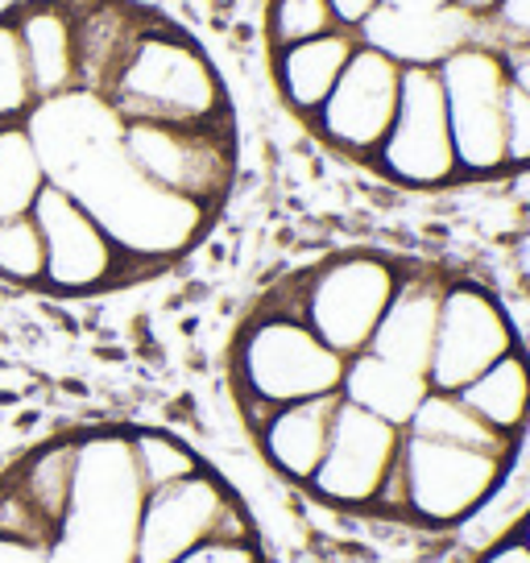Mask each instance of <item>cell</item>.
Wrapping results in <instances>:
<instances>
[{"label": "cell", "instance_id": "6da1fadb", "mask_svg": "<svg viewBox=\"0 0 530 563\" xmlns=\"http://www.w3.org/2000/svg\"><path fill=\"white\" fill-rule=\"evenodd\" d=\"M54 187L71 191L84 208L100 220V229L112 236V245L124 253V262H170L203 232L212 208L166 191L158 183L124 158L121 141L75 162Z\"/></svg>", "mask_w": 530, "mask_h": 563}, {"label": "cell", "instance_id": "7a4b0ae2", "mask_svg": "<svg viewBox=\"0 0 530 563\" xmlns=\"http://www.w3.org/2000/svg\"><path fill=\"white\" fill-rule=\"evenodd\" d=\"M124 124H216L224 121V88L208 54L170 30L145 25L137 46L104 96Z\"/></svg>", "mask_w": 530, "mask_h": 563}, {"label": "cell", "instance_id": "3957f363", "mask_svg": "<svg viewBox=\"0 0 530 563\" xmlns=\"http://www.w3.org/2000/svg\"><path fill=\"white\" fill-rule=\"evenodd\" d=\"M344 365L349 361L336 349H328L311 332V323L290 307L262 311L249 323L241 349H236V382H241L245 402L257 406V422L274 406L340 394Z\"/></svg>", "mask_w": 530, "mask_h": 563}, {"label": "cell", "instance_id": "277c9868", "mask_svg": "<svg viewBox=\"0 0 530 563\" xmlns=\"http://www.w3.org/2000/svg\"><path fill=\"white\" fill-rule=\"evenodd\" d=\"M448 124L456 141L460 175H497L506 170V96L510 75L494 42H473L443 58L440 67Z\"/></svg>", "mask_w": 530, "mask_h": 563}, {"label": "cell", "instance_id": "5b68a950", "mask_svg": "<svg viewBox=\"0 0 530 563\" xmlns=\"http://www.w3.org/2000/svg\"><path fill=\"white\" fill-rule=\"evenodd\" d=\"M212 539H253L241 501L208 468L145 493L133 530V563H175Z\"/></svg>", "mask_w": 530, "mask_h": 563}, {"label": "cell", "instance_id": "8992f818", "mask_svg": "<svg viewBox=\"0 0 530 563\" xmlns=\"http://www.w3.org/2000/svg\"><path fill=\"white\" fill-rule=\"evenodd\" d=\"M398 282H402V274L382 257H365V253L332 257L328 265H319L302 278L295 311L311 323V332L328 349H336L349 361V356L369 349Z\"/></svg>", "mask_w": 530, "mask_h": 563}, {"label": "cell", "instance_id": "52a82bcc", "mask_svg": "<svg viewBox=\"0 0 530 563\" xmlns=\"http://www.w3.org/2000/svg\"><path fill=\"white\" fill-rule=\"evenodd\" d=\"M510 452H477L456 443L402 435L398 476L407 493V514L427 527H456L501 485Z\"/></svg>", "mask_w": 530, "mask_h": 563}, {"label": "cell", "instance_id": "ba28073f", "mask_svg": "<svg viewBox=\"0 0 530 563\" xmlns=\"http://www.w3.org/2000/svg\"><path fill=\"white\" fill-rule=\"evenodd\" d=\"M124 158L150 183L166 191L216 208L232 183V137L229 124H150L133 121L121 133Z\"/></svg>", "mask_w": 530, "mask_h": 563}, {"label": "cell", "instance_id": "9c48e42d", "mask_svg": "<svg viewBox=\"0 0 530 563\" xmlns=\"http://www.w3.org/2000/svg\"><path fill=\"white\" fill-rule=\"evenodd\" d=\"M389 178L407 187H443L460 175L456 141L435 67L402 70V96L382 150L373 154Z\"/></svg>", "mask_w": 530, "mask_h": 563}, {"label": "cell", "instance_id": "30bf717a", "mask_svg": "<svg viewBox=\"0 0 530 563\" xmlns=\"http://www.w3.org/2000/svg\"><path fill=\"white\" fill-rule=\"evenodd\" d=\"M402 435H407L402 427L340 398L336 419H332V440H328V452L319 460L316 476L307 481V489L340 506V510H373L382 485L398 468Z\"/></svg>", "mask_w": 530, "mask_h": 563}, {"label": "cell", "instance_id": "8fae6325", "mask_svg": "<svg viewBox=\"0 0 530 563\" xmlns=\"http://www.w3.org/2000/svg\"><path fill=\"white\" fill-rule=\"evenodd\" d=\"M506 352H514V328L501 302L477 282H443L440 328L427 365L431 389L456 394Z\"/></svg>", "mask_w": 530, "mask_h": 563}, {"label": "cell", "instance_id": "7c38bea8", "mask_svg": "<svg viewBox=\"0 0 530 563\" xmlns=\"http://www.w3.org/2000/svg\"><path fill=\"white\" fill-rule=\"evenodd\" d=\"M34 220L46 245V282H42L46 290L91 295V290L112 286L129 265L121 249L112 245V236L100 229V220L71 191L54 183H46L37 195Z\"/></svg>", "mask_w": 530, "mask_h": 563}, {"label": "cell", "instance_id": "4fadbf2b", "mask_svg": "<svg viewBox=\"0 0 530 563\" xmlns=\"http://www.w3.org/2000/svg\"><path fill=\"white\" fill-rule=\"evenodd\" d=\"M402 70L407 67H398L382 51L356 46L332 96L311 117L319 137H328L336 150L353 154V158H373L386 141L389 124H394V112H398Z\"/></svg>", "mask_w": 530, "mask_h": 563}, {"label": "cell", "instance_id": "5bb4252c", "mask_svg": "<svg viewBox=\"0 0 530 563\" xmlns=\"http://www.w3.org/2000/svg\"><path fill=\"white\" fill-rule=\"evenodd\" d=\"M361 46H373L386 58H394L398 67H440L443 58H452L456 51L473 46V42H489L485 21L473 18L468 9L448 4V9H394L382 4L361 30H356Z\"/></svg>", "mask_w": 530, "mask_h": 563}, {"label": "cell", "instance_id": "9a60e30c", "mask_svg": "<svg viewBox=\"0 0 530 563\" xmlns=\"http://www.w3.org/2000/svg\"><path fill=\"white\" fill-rule=\"evenodd\" d=\"M25 133L34 141L37 158L46 166V178H63L75 162L104 150L112 141H121L124 121L112 112L104 96L84 88H71L51 100H37L34 112L25 117Z\"/></svg>", "mask_w": 530, "mask_h": 563}, {"label": "cell", "instance_id": "2e32d148", "mask_svg": "<svg viewBox=\"0 0 530 563\" xmlns=\"http://www.w3.org/2000/svg\"><path fill=\"white\" fill-rule=\"evenodd\" d=\"M440 299H443L440 278L402 274V282H398V290H394V299H389L386 316H382V323H377V332H373L365 352L427 377L431 349H435V328H440Z\"/></svg>", "mask_w": 530, "mask_h": 563}, {"label": "cell", "instance_id": "e0dca14e", "mask_svg": "<svg viewBox=\"0 0 530 563\" xmlns=\"http://www.w3.org/2000/svg\"><path fill=\"white\" fill-rule=\"evenodd\" d=\"M336 406H340V394L274 406V410L257 422V448H262V456L269 460L286 481L307 485V481L316 476L323 452H328Z\"/></svg>", "mask_w": 530, "mask_h": 563}, {"label": "cell", "instance_id": "ac0fdd59", "mask_svg": "<svg viewBox=\"0 0 530 563\" xmlns=\"http://www.w3.org/2000/svg\"><path fill=\"white\" fill-rule=\"evenodd\" d=\"M13 25H18L37 100H51V96L79 88L75 9H67V4H25L13 13Z\"/></svg>", "mask_w": 530, "mask_h": 563}, {"label": "cell", "instance_id": "d6986e66", "mask_svg": "<svg viewBox=\"0 0 530 563\" xmlns=\"http://www.w3.org/2000/svg\"><path fill=\"white\" fill-rule=\"evenodd\" d=\"M145 34V21L124 4H88L75 9V58H79V88L108 96L121 67Z\"/></svg>", "mask_w": 530, "mask_h": 563}, {"label": "cell", "instance_id": "ffe728a7", "mask_svg": "<svg viewBox=\"0 0 530 563\" xmlns=\"http://www.w3.org/2000/svg\"><path fill=\"white\" fill-rule=\"evenodd\" d=\"M356 34L349 30H332V34L307 37L299 46H286L274 58V70H278V88H283V100L302 117H316L319 104L332 96L336 79L344 75L349 58L356 54Z\"/></svg>", "mask_w": 530, "mask_h": 563}, {"label": "cell", "instance_id": "44dd1931", "mask_svg": "<svg viewBox=\"0 0 530 563\" xmlns=\"http://www.w3.org/2000/svg\"><path fill=\"white\" fill-rule=\"evenodd\" d=\"M431 394V382L423 373H410L402 365H389L373 352H356L344 365V382H340V398L344 402L369 410L377 419L394 422L407 431V422L415 419V410Z\"/></svg>", "mask_w": 530, "mask_h": 563}, {"label": "cell", "instance_id": "7402d4cb", "mask_svg": "<svg viewBox=\"0 0 530 563\" xmlns=\"http://www.w3.org/2000/svg\"><path fill=\"white\" fill-rule=\"evenodd\" d=\"M460 402L468 406L481 422H489L501 440H510L530 419V365L527 356L514 349L489 369L473 377L464 389H456Z\"/></svg>", "mask_w": 530, "mask_h": 563}, {"label": "cell", "instance_id": "603a6c76", "mask_svg": "<svg viewBox=\"0 0 530 563\" xmlns=\"http://www.w3.org/2000/svg\"><path fill=\"white\" fill-rule=\"evenodd\" d=\"M407 435H419V440H435V443H456V448H477V452H510L514 443L501 440L489 422H481L468 406L460 402V394H443V389H431L415 419L407 422Z\"/></svg>", "mask_w": 530, "mask_h": 563}, {"label": "cell", "instance_id": "cb8c5ba5", "mask_svg": "<svg viewBox=\"0 0 530 563\" xmlns=\"http://www.w3.org/2000/svg\"><path fill=\"white\" fill-rule=\"evenodd\" d=\"M75 452H79V440L51 443V448H42L37 456H30L18 473H13V485H18L58 530L67 522V510H71Z\"/></svg>", "mask_w": 530, "mask_h": 563}, {"label": "cell", "instance_id": "d4e9b609", "mask_svg": "<svg viewBox=\"0 0 530 563\" xmlns=\"http://www.w3.org/2000/svg\"><path fill=\"white\" fill-rule=\"evenodd\" d=\"M46 183L51 178L25 124H0V224L13 216H30Z\"/></svg>", "mask_w": 530, "mask_h": 563}, {"label": "cell", "instance_id": "484cf974", "mask_svg": "<svg viewBox=\"0 0 530 563\" xmlns=\"http://www.w3.org/2000/svg\"><path fill=\"white\" fill-rule=\"evenodd\" d=\"M129 452H133V464H137V476H142V489H166L183 476L199 473L203 464L191 448L166 431H133L129 435Z\"/></svg>", "mask_w": 530, "mask_h": 563}, {"label": "cell", "instance_id": "4316f807", "mask_svg": "<svg viewBox=\"0 0 530 563\" xmlns=\"http://www.w3.org/2000/svg\"><path fill=\"white\" fill-rule=\"evenodd\" d=\"M0 278L13 282V286H42L46 282V245H42L34 211L0 224Z\"/></svg>", "mask_w": 530, "mask_h": 563}, {"label": "cell", "instance_id": "83f0119b", "mask_svg": "<svg viewBox=\"0 0 530 563\" xmlns=\"http://www.w3.org/2000/svg\"><path fill=\"white\" fill-rule=\"evenodd\" d=\"M37 104L13 18H0V124H21Z\"/></svg>", "mask_w": 530, "mask_h": 563}, {"label": "cell", "instance_id": "f1b7e54d", "mask_svg": "<svg viewBox=\"0 0 530 563\" xmlns=\"http://www.w3.org/2000/svg\"><path fill=\"white\" fill-rule=\"evenodd\" d=\"M340 30L328 0H269V42L274 51L299 46L307 37Z\"/></svg>", "mask_w": 530, "mask_h": 563}, {"label": "cell", "instance_id": "f546056e", "mask_svg": "<svg viewBox=\"0 0 530 563\" xmlns=\"http://www.w3.org/2000/svg\"><path fill=\"white\" fill-rule=\"evenodd\" d=\"M0 539H13V543H30V547H46L54 551L63 530L54 527L46 514L37 510L34 501L9 481L0 485Z\"/></svg>", "mask_w": 530, "mask_h": 563}, {"label": "cell", "instance_id": "4dcf8cb0", "mask_svg": "<svg viewBox=\"0 0 530 563\" xmlns=\"http://www.w3.org/2000/svg\"><path fill=\"white\" fill-rule=\"evenodd\" d=\"M530 166V96L510 84L506 96V170Z\"/></svg>", "mask_w": 530, "mask_h": 563}, {"label": "cell", "instance_id": "1f68e13d", "mask_svg": "<svg viewBox=\"0 0 530 563\" xmlns=\"http://www.w3.org/2000/svg\"><path fill=\"white\" fill-rule=\"evenodd\" d=\"M485 34H497L494 46H518L530 42V0H501L494 9V18L485 21Z\"/></svg>", "mask_w": 530, "mask_h": 563}, {"label": "cell", "instance_id": "d6a6232c", "mask_svg": "<svg viewBox=\"0 0 530 563\" xmlns=\"http://www.w3.org/2000/svg\"><path fill=\"white\" fill-rule=\"evenodd\" d=\"M175 563H262V555H257L253 539H212Z\"/></svg>", "mask_w": 530, "mask_h": 563}, {"label": "cell", "instance_id": "836d02e7", "mask_svg": "<svg viewBox=\"0 0 530 563\" xmlns=\"http://www.w3.org/2000/svg\"><path fill=\"white\" fill-rule=\"evenodd\" d=\"M328 9H332V18H336L340 30L356 34V30L382 9V0H328Z\"/></svg>", "mask_w": 530, "mask_h": 563}, {"label": "cell", "instance_id": "e575fe53", "mask_svg": "<svg viewBox=\"0 0 530 563\" xmlns=\"http://www.w3.org/2000/svg\"><path fill=\"white\" fill-rule=\"evenodd\" d=\"M501 58H506V75H510L514 88H522L530 96V42L501 46Z\"/></svg>", "mask_w": 530, "mask_h": 563}, {"label": "cell", "instance_id": "d590c367", "mask_svg": "<svg viewBox=\"0 0 530 563\" xmlns=\"http://www.w3.org/2000/svg\"><path fill=\"white\" fill-rule=\"evenodd\" d=\"M0 563H58V560H54V551H46V547L0 539Z\"/></svg>", "mask_w": 530, "mask_h": 563}, {"label": "cell", "instance_id": "8d00e7d4", "mask_svg": "<svg viewBox=\"0 0 530 563\" xmlns=\"http://www.w3.org/2000/svg\"><path fill=\"white\" fill-rule=\"evenodd\" d=\"M477 563H530V547L518 534H510V539H501L497 547H489Z\"/></svg>", "mask_w": 530, "mask_h": 563}, {"label": "cell", "instance_id": "74e56055", "mask_svg": "<svg viewBox=\"0 0 530 563\" xmlns=\"http://www.w3.org/2000/svg\"><path fill=\"white\" fill-rule=\"evenodd\" d=\"M382 4H394V9H415V13H427V9H448L456 0H382Z\"/></svg>", "mask_w": 530, "mask_h": 563}, {"label": "cell", "instance_id": "f35d334b", "mask_svg": "<svg viewBox=\"0 0 530 563\" xmlns=\"http://www.w3.org/2000/svg\"><path fill=\"white\" fill-rule=\"evenodd\" d=\"M456 4H460V9H468L473 18L489 21V18H494V9L501 4V0H456Z\"/></svg>", "mask_w": 530, "mask_h": 563}, {"label": "cell", "instance_id": "ab89813d", "mask_svg": "<svg viewBox=\"0 0 530 563\" xmlns=\"http://www.w3.org/2000/svg\"><path fill=\"white\" fill-rule=\"evenodd\" d=\"M518 539H522V543L530 547V518H527V522H522V527H518Z\"/></svg>", "mask_w": 530, "mask_h": 563}]
</instances>
